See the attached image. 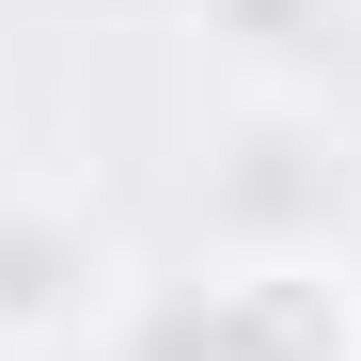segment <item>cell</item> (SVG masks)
Wrapping results in <instances>:
<instances>
[{
  "mask_svg": "<svg viewBox=\"0 0 361 361\" xmlns=\"http://www.w3.org/2000/svg\"><path fill=\"white\" fill-rule=\"evenodd\" d=\"M173 16H189L220 63H235V94H298V79L345 47V16H361V0H173Z\"/></svg>",
  "mask_w": 361,
  "mask_h": 361,
  "instance_id": "3957f363",
  "label": "cell"
},
{
  "mask_svg": "<svg viewBox=\"0 0 361 361\" xmlns=\"http://www.w3.org/2000/svg\"><path fill=\"white\" fill-rule=\"evenodd\" d=\"M361 220V142L330 126V94H235V126L204 157V252H330Z\"/></svg>",
  "mask_w": 361,
  "mask_h": 361,
  "instance_id": "6da1fadb",
  "label": "cell"
},
{
  "mask_svg": "<svg viewBox=\"0 0 361 361\" xmlns=\"http://www.w3.org/2000/svg\"><path fill=\"white\" fill-rule=\"evenodd\" d=\"M330 283H345V345H361V220L330 235Z\"/></svg>",
  "mask_w": 361,
  "mask_h": 361,
  "instance_id": "277c9868",
  "label": "cell"
},
{
  "mask_svg": "<svg viewBox=\"0 0 361 361\" xmlns=\"http://www.w3.org/2000/svg\"><path fill=\"white\" fill-rule=\"evenodd\" d=\"M126 283H142V252L79 189H32V173L0 189V361H79V345H110Z\"/></svg>",
  "mask_w": 361,
  "mask_h": 361,
  "instance_id": "7a4b0ae2",
  "label": "cell"
}]
</instances>
